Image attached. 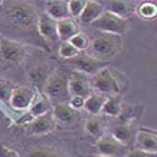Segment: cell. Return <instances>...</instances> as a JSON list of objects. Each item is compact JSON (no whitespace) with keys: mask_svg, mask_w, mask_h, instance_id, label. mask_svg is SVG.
I'll list each match as a JSON object with an SVG mask.
<instances>
[{"mask_svg":"<svg viewBox=\"0 0 157 157\" xmlns=\"http://www.w3.org/2000/svg\"><path fill=\"white\" fill-rule=\"evenodd\" d=\"M133 1L126 0H112L107 2V8L105 10L112 13L123 19L128 20L136 11V6Z\"/></svg>","mask_w":157,"mask_h":157,"instance_id":"2e32d148","label":"cell"},{"mask_svg":"<svg viewBox=\"0 0 157 157\" xmlns=\"http://www.w3.org/2000/svg\"><path fill=\"white\" fill-rule=\"evenodd\" d=\"M36 97V91L24 86H16L9 101V107L14 110H28Z\"/></svg>","mask_w":157,"mask_h":157,"instance_id":"ba28073f","label":"cell"},{"mask_svg":"<svg viewBox=\"0 0 157 157\" xmlns=\"http://www.w3.org/2000/svg\"><path fill=\"white\" fill-rule=\"evenodd\" d=\"M57 30L60 41H68L75 35L80 33L78 24L71 17L58 21Z\"/></svg>","mask_w":157,"mask_h":157,"instance_id":"d6986e66","label":"cell"},{"mask_svg":"<svg viewBox=\"0 0 157 157\" xmlns=\"http://www.w3.org/2000/svg\"><path fill=\"white\" fill-rule=\"evenodd\" d=\"M36 26L40 35L44 40L52 43L59 41L57 30V21L53 20L47 13H42L39 14Z\"/></svg>","mask_w":157,"mask_h":157,"instance_id":"7c38bea8","label":"cell"},{"mask_svg":"<svg viewBox=\"0 0 157 157\" xmlns=\"http://www.w3.org/2000/svg\"><path fill=\"white\" fill-rule=\"evenodd\" d=\"M90 85L101 95L115 96L121 94V86L109 67H104L90 79Z\"/></svg>","mask_w":157,"mask_h":157,"instance_id":"277c9868","label":"cell"},{"mask_svg":"<svg viewBox=\"0 0 157 157\" xmlns=\"http://www.w3.org/2000/svg\"><path fill=\"white\" fill-rule=\"evenodd\" d=\"M52 108H53V105L49 101L48 98L44 96L42 94L37 92L36 97H35L32 106L28 109L27 113L33 120L34 118L40 117L41 115H44L49 111H51Z\"/></svg>","mask_w":157,"mask_h":157,"instance_id":"44dd1931","label":"cell"},{"mask_svg":"<svg viewBox=\"0 0 157 157\" xmlns=\"http://www.w3.org/2000/svg\"><path fill=\"white\" fill-rule=\"evenodd\" d=\"M81 52L77 50L69 41H60L59 48V55L62 59H72L77 57Z\"/></svg>","mask_w":157,"mask_h":157,"instance_id":"4316f807","label":"cell"},{"mask_svg":"<svg viewBox=\"0 0 157 157\" xmlns=\"http://www.w3.org/2000/svg\"><path fill=\"white\" fill-rule=\"evenodd\" d=\"M136 14L143 20L152 21L157 15V6L155 2L144 1L136 6Z\"/></svg>","mask_w":157,"mask_h":157,"instance_id":"cb8c5ba5","label":"cell"},{"mask_svg":"<svg viewBox=\"0 0 157 157\" xmlns=\"http://www.w3.org/2000/svg\"><path fill=\"white\" fill-rule=\"evenodd\" d=\"M136 149L147 153L157 154L156 130L149 128H139L135 136Z\"/></svg>","mask_w":157,"mask_h":157,"instance_id":"30bf717a","label":"cell"},{"mask_svg":"<svg viewBox=\"0 0 157 157\" xmlns=\"http://www.w3.org/2000/svg\"><path fill=\"white\" fill-rule=\"evenodd\" d=\"M123 157H157V154L147 153L142 150H133L131 152H128V154Z\"/></svg>","mask_w":157,"mask_h":157,"instance_id":"4dcf8cb0","label":"cell"},{"mask_svg":"<svg viewBox=\"0 0 157 157\" xmlns=\"http://www.w3.org/2000/svg\"><path fill=\"white\" fill-rule=\"evenodd\" d=\"M2 4H3V2H2V1H0V6H1V5H2Z\"/></svg>","mask_w":157,"mask_h":157,"instance_id":"836d02e7","label":"cell"},{"mask_svg":"<svg viewBox=\"0 0 157 157\" xmlns=\"http://www.w3.org/2000/svg\"><path fill=\"white\" fill-rule=\"evenodd\" d=\"M6 15L13 25L24 29L37 25L39 17L35 7L25 1L9 2L6 8Z\"/></svg>","mask_w":157,"mask_h":157,"instance_id":"7a4b0ae2","label":"cell"},{"mask_svg":"<svg viewBox=\"0 0 157 157\" xmlns=\"http://www.w3.org/2000/svg\"><path fill=\"white\" fill-rule=\"evenodd\" d=\"M50 75L46 65H39L29 70V80L33 85L36 92L42 94L43 87Z\"/></svg>","mask_w":157,"mask_h":157,"instance_id":"e0dca14e","label":"cell"},{"mask_svg":"<svg viewBox=\"0 0 157 157\" xmlns=\"http://www.w3.org/2000/svg\"><path fill=\"white\" fill-rule=\"evenodd\" d=\"M27 49L16 40L0 38V59L8 64H19L24 60Z\"/></svg>","mask_w":157,"mask_h":157,"instance_id":"8992f818","label":"cell"},{"mask_svg":"<svg viewBox=\"0 0 157 157\" xmlns=\"http://www.w3.org/2000/svg\"><path fill=\"white\" fill-rule=\"evenodd\" d=\"M106 34L122 36L128 29V22L120 16L104 10L94 22L90 24Z\"/></svg>","mask_w":157,"mask_h":157,"instance_id":"5b68a950","label":"cell"},{"mask_svg":"<svg viewBox=\"0 0 157 157\" xmlns=\"http://www.w3.org/2000/svg\"><path fill=\"white\" fill-rule=\"evenodd\" d=\"M52 115L56 122L64 124H72L78 119V110L73 109L68 102L59 103L53 106Z\"/></svg>","mask_w":157,"mask_h":157,"instance_id":"5bb4252c","label":"cell"},{"mask_svg":"<svg viewBox=\"0 0 157 157\" xmlns=\"http://www.w3.org/2000/svg\"><path fill=\"white\" fill-rule=\"evenodd\" d=\"M68 41L80 52L85 51L88 48L90 42H91V40H89L87 35H85L84 33H81V32L78 33L76 35H75Z\"/></svg>","mask_w":157,"mask_h":157,"instance_id":"83f0119b","label":"cell"},{"mask_svg":"<svg viewBox=\"0 0 157 157\" xmlns=\"http://www.w3.org/2000/svg\"><path fill=\"white\" fill-rule=\"evenodd\" d=\"M85 0H70L68 1V11L71 18H79L86 5Z\"/></svg>","mask_w":157,"mask_h":157,"instance_id":"f1b7e54d","label":"cell"},{"mask_svg":"<svg viewBox=\"0 0 157 157\" xmlns=\"http://www.w3.org/2000/svg\"><path fill=\"white\" fill-rule=\"evenodd\" d=\"M75 66L76 67V71L83 73L85 75H94L102 67H106L103 62L94 59L87 56L86 54H79L77 57L72 59Z\"/></svg>","mask_w":157,"mask_h":157,"instance_id":"4fadbf2b","label":"cell"},{"mask_svg":"<svg viewBox=\"0 0 157 157\" xmlns=\"http://www.w3.org/2000/svg\"><path fill=\"white\" fill-rule=\"evenodd\" d=\"M42 94L48 98L53 106L68 102L71 97L68 93L67 79L59 73L51 74L43 87Z\"/></svg>","mask_w":157,"mask_h":157,"instance_id":"3957f363","label":"cell"},{"mask_svg":"<svg viewBox=\"0 0 157 157\" xmlns=\"http://www.w3.org/2000/svg\"><path fill=\"white\" fill-rule=\"evenodd\" d=\"M30 157H60L58 155L46 150H37L31 154Z\"/></svg>","mask_w":157,"mask_h":157,"instance_id":"d6a6232c","label":"cell"},{"mask_svg":"<svg viewBox=\"0 0 157 157\" xmlns=\"http://www.w3.org/2000/svg\"><path fill=\"white\" fill-rule=\"evenodd\" d=\"M105 9L101 3L98 1H87L79 19L84 24H91L103 13Z\"/></svg>","mask_w":157,"mask_h":157,"instance_id":"ffe728a7","label":"cell"},{"mask_svg":"<svg viewBox=\"0 0 157 157\" xmlns=\"http://www.w3.org/2000/svg\"><path fill=\"white\" fill-rule=\"evenodd\" d=\"M122 145H127L133 136V125L131 122L121 121L111 128V135Z\"/></svg>","mask_w":157,"mask_h":157,"instance_id":"ac0fdd59","label":"cell"},{"mask_svg":"<svg viewBox=\"0 0 157 157\" xmlns=\"http://www.w3.org/2000/svg\"><path fill=\"white\" fill-rule=\"evenodd\" d=\"M85 100L84 98L78 96H74L70 98L68 103L70 104V106L72 107L73 109L78 110L79 109L84 108V104H85Z\"/></svg>","mask_w":157,"mask_h":157,"instance_id":"f546056e","label":"cell"},{"mask_svg":"<svg viewBox=\"0 0 157 157\" xmlns=\"http://www.w3.org/2000/svg\"><path fill=\"white\" fill-rule=\"evenodd\" d=\"M15 87L10 81L0 78V101L9 106V101Z\"/></svg>","mask_w":157,"mask_h":157,"instance_id":"484cf974","label":"cell"},{"mask_svg":"<svg viewBox=\"0 0 157 157\" xmlns=\"http://www.w3.org/2000/svg\"><path fill=\"white\" fill-rule=\"evenodd\" d=\"M107 97L100 94H91L85 100L84 108L85 110L93 116H97L101 112V109Z\"/></svg>","mask_w":157,"mask_h":157,"instance_id":"7402d4cb","label":"cell"},{"mask_svg":"<svg viewBox=\"0 0 157 157\" xmlns=\"http://www.w3.org/2000/svg\"><path fill=\"white\" fill-rule=\"evenodd\" d=\"M67 88L70 97L78 96L86 99L92 94L90 80L86 75L79 71H75L67 79Z\"/></svg>","mask_w":157,"mask_h":157,"instance_id":"9c48e42d","label":"cell"},{"mask_svg":"<svg viewBox=\"0 0 157 157\" xmlns=\"http://www.w3.org/2000/svg\"><path fill=\"white\" fill-rule=\"evenodd\" d=\"M85 130L94 136H101L103 133V122L101 120L98 119L96 117L88 119L85 125Z\"/></svg>","mask_w":157,"mask_h":157,"instance_id":"d4e9b609","label":"cell"},{"mask_svg":"<svg viewBox=\"0 0 157 157\" xmlns=\"http://www.w3.org/2000/svg\"><path fill=\"white\" fill-rule=\"evenodd\" d=\"M0 157H19L16 151L4 145H0Z\"/></svg>","mask_w":157,"mask_h":157,"instance_id":"1f68e13d","label":"cell"},{"mask_svg":"<svg viewBox=\"0 0 157 157\" xmlns=\"http://www.w3.org/2000/svg\"><path fill=\"white\" fill-rule=\"evenodd\" d=\"M68 1L65 0H51L47 1L45 5V13L55 21L70 18L68 11Z\"/></svg>","mask_w":157,"mask_h":157,"instance_id":"9a60e30c","label":"cell"},{"mask_svg":"<svg viewBox=\"0 0 157 157\" xmlns=\"http://www.w3.org/2000/svg\"><path fill=\"white\" fill-rule=\"evenodd\" d=\"M122 111L123 106L121 95H115L107 97L101 113L109 117H119L122 114Z\"/></svg>","mask_w":157,"mask_h":157,"instance_id":"603a6c76","label":"cell"},{"mask_svg":"<svg viewBox=\"0 0 157 157\" xmlns=\"http://www.w3.org/2000/svg\"><path fill=\"white\" fill-rule=\"evenodd\" d=\"M95 157H105V156H101V155H98V156H95Z\"/></svg>","mask_w":157,"mask_h":157,"instance_id":"e575fe53","label":"cell"},{"mask_svg":"<svg viewBox=\"0 0 157 157\" xmlns=\"http://www.w3.org/2000/svg\"><path fill=\"white\" fill-rule=\"evenodd\" d=\"M100 155L105 157H123L128 154L127 145H122L111 136H101L96 141Z\"/></svg>","mask_w":157,"mask_h":157,"instance_id":"52a82bcc","label":"cell"},{"mask_svg":"<svg viewBox=\"0 0 157 157\" xmlns=\"http://www.w3.org/2000/svg\"><path fill=\"white\" fill-rule=\"evenodd\" d=\"M122 40L121 36L106 34L98 37L90 42L85 54L90 58L104 62L115 57L121 50Z\"/></svg>","mask_w":157,"mask_h":157,"instance_id":"6da1fadb","label":"cell"},{"mask_svg":"<svg viewBox=\"0 0 157 157\" xmlns=\"http://www.w3.org/2000/svg\"><path fill=\"white\" fill-rule=\"evenodd\" d=\"M56 121L53 118L52 112L34 118L31 122L26 124V129L31 136H42L51 132L56 128Z\"/></svg>","mask_w":157,"mask_h":157,"instance_id":"8fae6325","label":"cell"}]
</instances>
